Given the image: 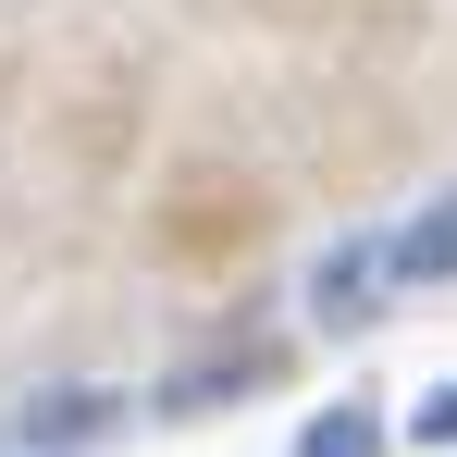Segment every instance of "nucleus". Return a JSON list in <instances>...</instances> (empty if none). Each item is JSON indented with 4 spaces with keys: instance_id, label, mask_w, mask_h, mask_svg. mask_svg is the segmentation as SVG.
I'll return each mask as SVG.
<instances>
[{
    "instance_id": "nucleus-4",
    "label": "nucleus",
    "mask_w": 457,
    "mask_h": 457,
    "mask_svg": "<svg viewBox=\"0 0 457 457\" xmlns=\"http://www.w3.org/2000/svg\"><path fill=\"white\" fill-rule=\"evenodd\" d=\"M297 457H383V420L371 408H321V420L297 433Z\"/></svg>"
},
{
    "instance_id": "nucleus-3",
    "label": "nucleus",
    "mask_w": 457,
    "mask_h": 457,
    "mask_svg": "<svg viewBox=\"0 0 457 457\" xmlns=\"http://www.w3.org/2000/svg\"><path fill=\"white\" fill-rule=\"evenodd\" d=\"M112 420H124V395L75 383V395H37V408H25V445H99Z\"/></svg>"
},
{
    "instance_id": "nucleus-5",
    "label": "nucleus",
    "mask_w": 457,
    "mask_h": 457,
    "mask_svg": "<svg viewBox=\"0 0 457 457\" xmlns=\"http://www.w3.org/2000/svg\"><path fill=\"white\" fill-rule=\"evenodd\" d=\"M408 433H420V445H457V383H445V395H420V420H408Z\"/></svg>"
},
{
    "instance_id": "nucleus-1",
    "label": "nucleus",
    "mask_w": 457,
    "mask_h": 457,
    "mask_svg": "<svg viewBox=\"0 0 457 457\" xmlns=\"http://www.w3.org/2000/svg\"><path fill=\"white\" fill-rule=\"evenodd\" d=\"M383 309H395V235H334L309 260V321L321 334H371Z\"/></svg>"
},
{
    "instance_id": "nucleus-2",
    "label": "nucleus",
    "mask_w": 457,
    "mask_h": 457,
    "mask_svg": "<svg viewBox=\"0 0 457 457\" xmlns=\"http://www.w3.org/2000/svg\"><path fill=\"white\" fill-rule=\"evenodd\" d=\"M395 285H457V186L420 223H395Z\"/></svg>"
}]
</instances>
